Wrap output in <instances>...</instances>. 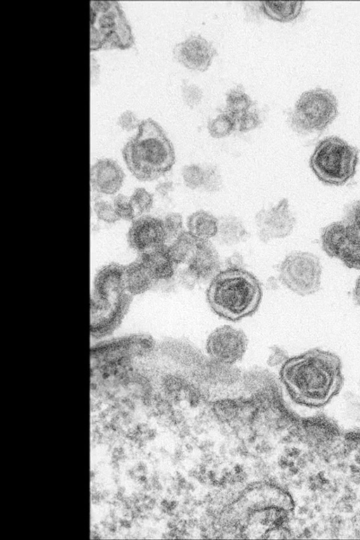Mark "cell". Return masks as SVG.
Instances as JSON below:
<instances>
[{
	"instance_id": "2e32d148",
	"label": "cell",
	"mask_w": 360,
	"mask_h": 540,
	"mask_svg": "<svg viewBox=\"0 0 360 540\" xmlns=\"http://www.w3.org/2000/svg\"><path fill=\"white\" fill-rule=\"evenodd\" d=\"M122 281L124 288L129 295L143 293L156 283L139 258L127 266H123Z\"/></svg>"
},
{
	"instance_id": "4dcf8cb0",
	"label": "cell",
	"mask_w": 360,
	"mask_h": 540,
	"mask_svg": "<svg viewBox=\"0 0 360 540\" xmlns=\"http://www.w3.org/2000/svg\"><path fill=\"white\" fill-rule=\"evenodd\" d=\"M164 224L167 236V241L176 239L182 231V218L176 213H172L167 215L163 219Z\"/></svg>"
},
{
	"instance_id": "4316f807",
	"label": "cell",
	"mask_w": 360,
	"mask_h": 540,
	"mask_svg": "<svg viewBox=\"0 0 360 540\" xmlns=\"http://www.w3.org/2000/svg\"><path fill=\"white\" fill-rule=\"evenodd\" d=\"M112 202L120 220L132 221L137 218L129 196L119 193L114 197Z\"/></svg>"
},
{
	"instance_id": "f546056e",
	"label": "cell",
	"mask_w": 360,
	"mask_h": 540,
	"mask_svg": "<svg viewBox=\"0 0 360 540\" xmlns=\"http://www.w3.org/2000/svg\"><path fill=\"white\" fill-rule=\"evenodd\" d=\"M182 98L184 103L190 108L197 105L202 98V90L195 84H188L184 79L181 86Z\"/></svg>"
},
{
	"instance_id": "83f0119b",
	"label": "cell",
	"mask_w": 360,
	"mask_h": 540,
	"mask_svg": "<svg viewBox=\"0 0 360 540\" xmlns=\"http://www.w3.org/2000/svg\"><path fill=\"white\" fill-rule=\"evenodd\" d=\"M342 220L354 234L360 237V200L353 201L345 207Z\"/></svg>"
},
{
	"instance_id": "5bb4252c",
	"label": "cell",
	"mask_w": 360,
	"mask_h": 540,
	"mask_svg": "<svg viewBox=\"0 0 360 540\" xmlns=\"http://www.w3.org/2000/svg\"><path fill=\"white\" fill-rule=\"evenodd\" d=\"M186 269L196 281H211L220 271V260L210 240H199Z\"/></svg>"
},
{
	"instance_id": "ab89813d",
	"label": "cell",
	"mask_w": 360,
	"mask_h": 540,
	"mask_svg": "<svg viewBox=\"0 0 360 540\" xmlns=\"http://www.w3.org/2000/svg\"><path fill=\"white\" fill-rule=\"evenodd\" d=\"M186 449L188 450V451H189V452L192 451V450H193V446H192V445H191V444H187L186 445Z\"/></svg>"
},
{
	"instance_id": "603a6c76",
	"label": "cell",
	"mask_w": 360,
	"mask_h": 540,
	"mask_svg": "<svg viewBox=\"0 0 360 540\" xmlns=\"http://www.w3.org/2000/svg\"><path fill=\"white\" fill-rule=\"evenodd\" d=\"M210 135L216 139L229 136L237 127V119L231 114L223 112L207 122Z\"/></svg>"
},
{
	"instance_id": "484cf974",
	"label": "cell",
	"mask_w": 360,
	"mask_h": 540,
	"mask_svg": "<svg viewBox=\"0 0 360 540\" xmlns=\"http://www.w3.org/2000/svg\"><path fill=\"white\" fill-rule=\"evenodd\" d=\"M93 208L97 219L105 224H112L120 220L112 202L98 197L94 200Z\"/></svg>"
},
{
	"instance_id": "4fadbf2b",
	"label": "cell",
	"mask_w": 360,
	"mask_h": 540,
	"mask_svg": "<svg viewBox=\"0 0 360 540\" xmlns=\"http://www.w3.org/2000/svg\"><path fill=\"white\" fill-rule=\"evenodd\" d=\"M124 177L122 167L110 158L98 159L91 167V188L101 195L117 193L123 185Z\"/></svg>"
},
{
	"instance_id": "1f68e13d",
	"label": "cell",
	"mask_w": 360,
	"mask_h": 540,
	"mask_svg": "<svg viewBox=\"0 0 360 540\" xmlns=\"http://www.w3.org/2000/svg\"><path fill=\"white\" fill-rule=\"evenodd\" d=\"M183 174L187 186L195 188L203 181L205 172L199 166L191 165L184 167Z\"/></svg>"
},
{
	"instance_id": "836d02e7",
	"label": "cell",
	"mask_w": 360,
	"mask_h": 540,
	"mask_svg": "<svg viewBox=\"0 0 360 540\" xmlns=\"http://www.w3.org/2000/svg\"><path fill=\"white\" fill-rule=\"evenodd\" d=\"M353 298L355 302L360 306V276L356 279L354 285Z\"/></svg>"
},
{
	"instance_id": "e575fe53",
	"label": "cell",
	"mask_w": 360,
	"mask_h": 540,
	"mask_svg": "<svg viewBox=\"0 0 360 540\" xmlns=\"http://www.w3.org/2000/svg\"><path fill=\"white\" fill-rule=\"evenodd\" d=\"M112 459L115 462H118L124 458V451L121 447H116L113 449L112 454Z\"/></svg>"
},
{
	"instance_id": "8fae6325",
	"label": "cell",
	"mask_w": 360,
	"mask_h": 540,
	"mask_svg": "<svg viewBox=\"0 0 360 540\" xmlns=\"http://www.w3.org/2000/svg\"><path fill=\"white\" fill-rule=\"evenodd\" d=\"M172 53L174 59L183 66L199 72L207 70L218 54L212 44L200 34H191L176 44Z\"/></svg>"
},
{
	"instance_id": "e0dca14e",
	"label": "cell",
	"mask_w": 360,
	"mask_h": 540,
	"mask_svg": "<svg viewBox=\"0 0 360 540\" xmlns=\"http://www.w3.org/2000/svg\"><path fill=\"white\" fill-rule=\"evenodd\" d=\"M256 12L267 18L281 22L295 20L302 13L303 1H259L257 2Z\"/></svg>"
},
{
	"instance_id": "f35d334b",
	"label": "cell",
	"mask_w": 360,
	"mask_h": 540,
	"mask_svg": "<svg viewBox=\"0 0 360 540\" xmlns=\"http://www.w3.org/2000/svg\"><path fill=\"white\" fill-rule=\"evenodd\" d=\"M205 472H206V466L204 463L201 464L199 468V473L204 475Z\"/></svg>"
},
{
	"instance_id": "3957f363",
	"label": "cell",
	"mask_w": 360,
	"mask_h": 540,
	"mask_svg": "<svg viewBox=\"0 0 360 540\" xmlns=\"http://www.w3.org/2000/svg\"><path fill=\"white\" fill-rule=\"evenodd\" d=\"M262 297L259 280L248 271L229 267L220 271L206 291L207 303L219 316L236 321L253 314Z\"/></svg>"
},
{
	"instance_id": "74e56055",
	"label": "cell",
	"mask_w": 360,
	"mask_h": 540,
	"mask_svg": "<svg viewBox=\"0 0 360 540\" xmlns=\"http://www.w3.org/2000/svg\"><path fill=\"white\" fill-rule=\"evenodd\" d=\"M203 461L208 463L212 461V456L208 454H205L202 457Z\"/></svg>"
},
{
	"instance_id": "30bf717a",
	"label": "cell",
	"mask_w": 360,
	"mask_h": 540,
	"mask_svg": "<svg viewBox=\"0 0 360 540\" xmlns=\"http://www.w3.org/2000/svg\"><path fill=\"white\" fill-rule=\"evenodd\" d=\"M127 237L129 247L139 254L167 242L163 219L149 215H142L132 221Z\"/></svg>"
},
{
	"instance_id": "7a4b0ae2",
	"label": "cell",
	"mask_w": 360,
	"mask_h": 540,
	"mask_svg": "<svg viewBox=\"0 0 360 540\" xmlns=\"http://www.w3.org/2000/svg\"><path fill=\"white\" fill-rule=\"evenodd\" d=\"M122 154L131 174L143 181L155 180L169 172L176 159L171 141L152 118L141 121L136 135L124 144Z\"/></svg>"
},
{
	"instance_id": "ac0fdd59",
	"label": "cell",
	"mask_w": 360,
	"mask_h": 540,
	"mask_svg": "<svg viewBox=\"0 0 360 540\" xmlns=\"http://www.w3.org/2000/svg\"><path fill=\"white\" fill-rule=\"evenodd\" d=\"M349 238V230L343 220L332 222L321 230V248L330 257L337 258Z\"/></svg>"
},
{
	"instance_id": "8d00e7d4",
	"label": "cell",
	"mask_w": 360,
	"mask_h": 540,
	"mask_svg": "<svg viewBox=\"0 0 360 540\" xmlns=\"http://www.w3.org/2000/svg\"><path fill=\"white\" fill-rule=\"evenodd\" d=\"M216 477V474L214 471H209L207 473V477L211 480H214Z\"/></svg>"
},
{
	"instance_id": "d6986e66",
	"label": "cell",
	"mask_w": 360,
	"mask_h": 540,
	"mask_svg": "<svg viewBox=\"0 0 360 540\" xmlns=\"http://www.w3.org/2000/svg\"><path fill=\"white\" fill-rule=\"evenodd\" d=\"M188 231L199 240H209L218 233L219 221L212 214L200 210L187 219Z\"/></svg>"
},
{
	"instance_id": "52a82bcc",
	"label": "cell",
	"mask_w": 360,
	"mask_h": 540,
	"mask_svg": "<svg viewBox=\"0 0 360 540\" xmlns=\"http://www.w3.org/2000/svg\"><path fill=\"white\" fill-rule=\"evenodd\" d=\"M338 102L329 89L316 87L304 91L288 112L290 129L301 135L323 131L337 117Z\"/></svg>"
},
{
	"instance_id": "d4e9b609",
	"label": "cell",
	"mask_w": 360,
	"mask_h": 540,
	"mask_svg": "<svg viewBox=\"0 0 360 540\" xmlns=\"http://www.w3.org/2000/svg\"><path fill=\"white\" fill-rule=\"evenodd\" d=\"M136 217L148 213L153 205V195L144 188H136L129 196Z\"/></svg>"
},
{
	"instance_id": "7402d4cb",
	"label": "cell",
	"mask_w": 360,
	"mask_h": 540,
	"mask_svg": "<svg viewBox=\"0 0 360 540\" xmlns=\"http://www.w3.org/2000/svg\"><path fill=\"white\" fill-rule=\"evenodd\" d=\"M349 238L340 250L337 259L349 269L360 270V237L354 234L349 228Z\"/></svg>"
},
{
	"instance_id": "5b68a950",
	"label": "cell",
	"mask_w": 360,
	"mask_h": 540,
	"mask_svg": "<svg viewBox=\"0 0 360 540\" xmlns=\"http://www.w3.org/2000/svg\"><path fill=\"white\" fill-rule=\"evenodd\" d=\"M359 150L337 136L320 141L310 156L309 165L316 178L328 186H340L356 172Z\"/></svg>"
},
{
	"instance_id": "6da1fadb",
	"label": "cell",
	"mask_w": 360,
	"mask_h": 540,
	"mask_svg": "<svg viewBox=\"0 0 360 540\" xmlns=\"http://www.w3.org/2000/svg\"><path fill=\"white\" fill-rule=\"evenodd\" d=\"M280 376L294 401L319 407L327 404L340 390L342 364L336 354L313 348L288 357L281 365Z\"/></svg>"
},
{
	"instance_id": "f1b7e54d",
	"label": "cell",
	"mask_w": 360,
	"mask_h": 540,
	"mask_svg": "<svg viewBox=\"0 0 360 540\" xmlns=\"http://www.w3.org/2000/svg\"><path fill=\"white\" fill-rule=\"evenodd\" d=\"M262 124L259 112L256 110L248 111L237 119L238 130L240 132H248L259 127Z\"/></svg>"
},
{
	"instance_id": "ffe728a7",
	"label": "cell",
	"mask_w": 360,
	"mask_h": 540,
	"mask_svg": "<svg viewBox=\"0 0 360 540\" xmlns=\"http://www.w3.org/2000/svg\"><path fill=\"white\" fill-rule=\"evenodd\" d=\"M199 240L188 231H182L168 246V251L173 262L177 265L188 263L194 253Z\"/></svg>"
},
{
	"instance_id": "60d3db41",
	"label": "cell",
	"mask_w": 360,
	"mask_h": 540,
	"mask_svg": "<svg viewBox=\"0 0 360 540\" xmlns=\"http://www.w3.org/2000/svg\"><path fill=\"white\" fill-rule=\"evenodd\" d=\"M255 441V436L254 435L251 436L249 439V442L250 443H253Z\"/></svg>"
},
{
	"instance_id": "d6a6232c",
	"label": "cell",
	"mask_w": 360,
	"mask_h": 540,
	"mask_svg": "<svg viewBox=\"0 0 360 540\" xmlns=\"http://www.w3.org/2000/svg\"><path fill=\"white\" fill-rule=\"evenodd\" d=\"M141 121L131 110H127L121 112L117 117V125L124 131H130L138 129Z\"/></svg>"
},
{
	"instance_id": "7c38bea8",
	"label": "cell",
	"mask_w": 360,
	"mask_h": 540,
	"mask_svg": "<svg viewBox=\"0 0 360 540\" xmlns=\"http://www.w3.org/2000/svg\"><path fill=\"white\" fill-rule=\"evenodd\" d=\"M255 219L259 229V238L263 241L288 236L296 224L286 198L282 199L270 210H261Z\"/></svg>"
},
{
	"instance_id": "8992f818",
	"label": "cell",
	"mask_w": 360,
	"mask_h": 540,
	"mask_svg": "<svg viewBox=\"0 0 360 540\" xmlns=\"http://www.w3.org/2000/svg\"><path fill=\"white\" fill-rule=\"evenodd\" d=\"M134 44L131 27L117 1L90 2V49H127Z\"/></svg>"
},
{
	"instance_id": "277c9868",
	"label": "cell",
	"mask_w": 360,
	"mask_h": 540,
	"mask_svg": "<svg viewBox=\"0 0 360 540\" xmlns=\"http://www.w3.org/2000/svg\"><path fill=\"white\" fill-rule=\"evenodd\" d=\"M123 266L111 263L103 266L94 281L95 300L92 308L93 333H106L118 323L127 304L130 295L125 290L122 281Z\"/></svg>"
},
{
	"instance_id": "cb8c5ba5",
	"label": "cell",
	"mask_w": 360,
	"mask_h": 540,
	"mask_svg": "<svg viewBox=\"0 0 360 540\" xmlns=\"http://www.w3.org/2000/svg\"><path fill=\"white\" fill-rule=\"evenodd\" d=\"M218 233L221 241L229 245L238 243L246 232L238 219L226 217L219 223Z\"/></svg>"
},
{
	"instance_id": "ba28073f",
	"label": "cell",
	"mask_w": 360,
	"mask_h": 540,
	"mask_svg": "<svg viewBox=\"0 0 360 540\" xmlns=\"http://www.w3.org/2000/svg\"><path fill=\"white\" fill-rule=\"evenodd\" d=\"M278 273L281 283L300 296L314 294L320 289L322 266L319 257L314 253L290 252L281 262Z\"/></svg>"
},
{
	"instance_id": "44dd1931",
	"label": "cell",
	"mask_w": 360,
	"mask_h": 540,
	"mask_svg": "<svg viewBox=\"0 0 360 540\" xmlns=\"http://www.w3.org/2000/svg\"><path fill=\"white\" fill-rule=\"evenodd\" d=\"M255 103L245 92L243 86L238 84L226 94L225 112L238 119L242 114L249 111Z\"/></svg>"
},
{
	"instance_id": "9c48e42d",
	"label": "cell",
	"mask_w": 360,
	"mask_h": 540,
	"mask_svg": "<svg viewBox=\"0 0 360 540\" xmlns=\"http://www.w3.org/2000/svg\"><path fill=\"white\" fill-rule=\"evenodd\" d=\"M248 340L245 333L231 326H219L208 335L205 348L210 359L233 365L244 356Z\"/></svg>"
},
{
	"instance_id": "d590c367",
	"label": "cell",
	"mask_w": 360,
	"mask_h": 540,
	"mask_svg": "<svg viewBox=\"0 0 360 540\" xmlns=\"http://www.w3.org/2000/svg\"><path fill=\"white\" fill-rule=\"evenodd\" d=\"M234 471H235L236 474H238V473H240V472H243V467L240 465H236L234 467Z\"/></svg>"
},
{
	"instance_id": "9a60e30c",
	"label": "cell",
	"mask_w": 360,
	"mask_h": 540,
	"mask_svg": "<svg viewBox=\"0 0 360 540\" xmlns=\"http://www.w3.org/2000/svg\"><path fill=\"white\" fill-rule=\"evenodd\" d=\"M139 258L146 265L156 283L169 280L174 274L176 264L172 259L166 244L139 254Z\"/></svg>"
}]
</instances>
